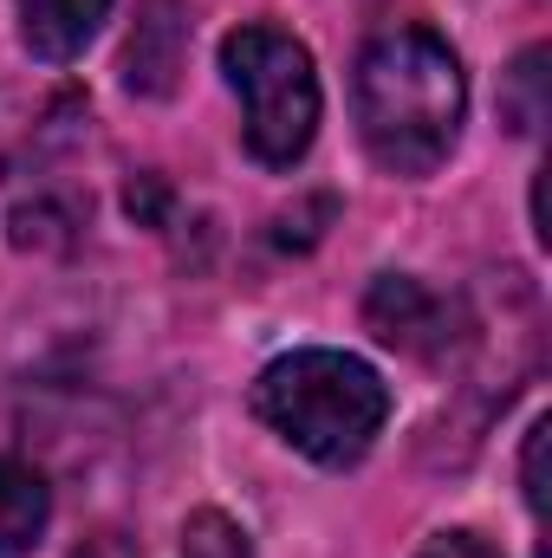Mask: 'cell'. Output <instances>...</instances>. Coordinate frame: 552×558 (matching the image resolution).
I'll list each match as a JSON object with an SVG mask.
<instances>
[{
	"instance_id": "obj_1",
	"label": "cell",
	"mask_w": 552,
	"mask_h": 558,
	"mask_svg": "<svg viewBox=\"0 0 552 558\" xmlns=\"http://www.w3.org/2000/svg\"><path fill=\"white\" fill-rule=\"evenodd\" d=\"M351 111L364 149L391 175H429L468 118V78L442 33L429 26H391L358 52L351 72Z\"/></svg>"
},
{
	"instance_id": "obj_2",
	"label": "cell",
	"mask_w": 552,
	"mask_h": 558,
	"mask_svg": "<svg viewBox=\"0 0 552 558\" xmlns=\"http://www.w3.org/2000/svg\"><path fill=\"white\" fill-rule=\"evenodd\" d=\"M254 416L325 468H351L391 422V384L351 351H286L254 384Z\"/></svg>"
},
{
	"instance_id": "obj_3",
	"label": "cell",
	"mask_w": 552,
	"mask_h": 558,
	"mask_svg": "<svg viewBox=\"0 0 552 558\" xmlns=\"http://www.w3.org/2000/svg\"><path fill=\"white\" fill-rule=\"evenodd\" d=\"M221 72L241 98L248 149L267 169H292L319 137V72H312L305 39L267 20H248L221 39Z\"/></svg>"
},
{
	"instance_id": "obj_4",
	"label": "cell",
	"mask_w": 552,
	"mask_h": 558,
	"mask_svg": "<svg viewBox=\"0 0 552 558\" xmlns=\"http://www.w3.org/2000/svg\"><path fill=\"white\" fill-rule=\"evenodd\" d=\"M364 318L384 344L397 351H416V357H442L448 351V305L422 286V279H404V274H384L364 299Z\"/></svg>"
},
{
	"instance_id": "obj_5",
	"label": "cell",
	"mask_w": 552,
	"mask_h": 558,
	"mask_svg": "<svg viewBox=\"0 0 552 558\" xmlns=\"http://www.w3.org/2000/svg\"><path fill=\"white\" fill-rule=\"evenodd\" d=\"M105 20H111V0H20V39H26V52L52 59V65L79 59L98 39Z\"/></svg>"
},
{
	"instance_id": "obj_6",
	"label": "cell",
	"mask_w": 552,
	"mask_h": 558,
	"mask_svg": "<svg viewBox=\"0 0 552 558\" xmlns=\"http://www.w3.org/2000/svg\"><path fill=\"white\" fill-rule=\"evenodd\" d=\"M46 520H52L46 474L26 468V461H13V454H0V558L33 553L39 533H46Z\"/></svg>"
},
{
	"instance_id": "obj_7",
	"label": "cell",
	"mask_w": 552,
	"mask_h": 558,
	"mask_svg": "<svg viewBox=\"0 0 552 558\" xmlns=\"http://www.w3.org/2000/svg\"><path fill=\"white\" fill-rule=\"evenodd\" d=\"M176 39H182V20L176 13H156V20H143L137 39H131V92H169V78H176Z\"/></svg>"
},
{
	"instance_id": "obj_8",
	"label": "cell",
	"mask_w": 552,
	"mask_h": 558,
	"mask_svg": "<svg viewBox=\"0 0 552 558\" xmlns=\"http://www.w3.org/2000/svg\"><path fill=\"white\" fill-rule=\"evenodd\" d=\"M182 558H254V553H248V533L228 513H195L182 526Z\"/></svg>"
},
{
	"instance_id": "obj_9",
	"label": "cell",
	"mask_w": 552,
	"mask_h": 558,
	"mask_svg": "<svg viewBox=\"0 0 552 558\" xmlns=\"http://www.w3.org/2000/svg\"><path fill=\"white\" fill-rule=\"evenodd\" d=\"M422 558H501L488 539H475V533H442V539H429Z\"/></svg>"
},
{
	"instance_id": "obj_10",
	"label": "cell",
	"mask_w": 552,
	"mask_h": 558,
	"mask_svg": "<svg viewBox=\"0 0 552 558\" xmlns=\"http://www.w3.org/2000/svg\"><path fill=\"white\" fill-rule=\"evenodd\" d=\"M547 422H533V435H527V500H533V513H547V487H540V454H547Z\"/></svg>"
}]
</instances>
